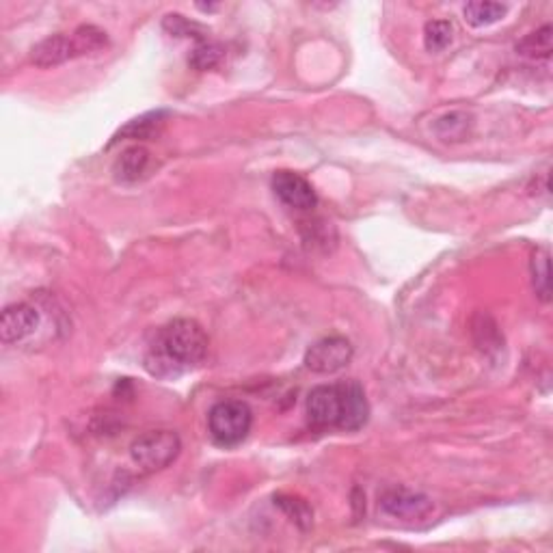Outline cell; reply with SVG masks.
<instances>
[{
  "label": "cell",
  "instance_id": "obj_1",
  "mask_svg": "<svg viewBox=\"0 0 553 553\" xmlns=\"http://www.w3.org/2000/svg\"><path fill=\"white\" fill-rule=\"evenodd\" d=\"M208 355V335L190 318H175L158 331L146 355V368L158 379H178Z\"/></svg>",
  "mask_w": 553,
  "mask_h": 553
},
{
  "label": "cell",
  "instance_id": "obj_2",
  "mask_svg": "<svg viewBox=\"0 0 553 553\" xmlns=\"http://www.w3.org/2000/svg\"><path fill=\"white\" fill-rule=\"evenodd\" d=\"M307 417L314 428L323 431H359L370 417L364 387L356 381L314 387L307 396Z\"/></svg>",
  "mask_w": 553,
  "mask_h": 553
},
{
  "label": "cell",
  "instance_id": "obj_3",
  "mask_svg": "<svg viewBox=\"0 0 553 553\" xmlns=\"http://www.w3.org/2000/svg\"><path fill=\"white\" fill-rule=\"evenodd\" d=\"M253 426V413L247 402L223 400L208 413V431L214 443L223 448H234L249 437Z\"/></svg>",
  "mask_w": 553,
  "mask_h": 553
},
{
  "label": "cell",
  "instance_id": "obj_4",
  "mask_svg": "<svg viewBox=\"0 0 553 553\" xmlns=\"http://www.w3.org/2000/svg\"><path fill=\"white\" fill-rule=\"evenodd\" d=\"M182 449V439L173 431H149L134 439L130 446V458L146 473H156L167 469Z\"/></svg>",
  "mask_w": 553,
  "mask_h": 553
},
{
  "label": "cell",
  "instance_id": "obj_5",
  "mask_svg": "<svg viewBox=\"0 0 553 553\" xmlns=\"http://www.w3.org/2000/svg\"><path fill=\"white\" fill-rule=\"evenodd\" d=\"M353 344L348 339L342 335H331V338H323L309 346L307 355H305V365L316 374H335L353 361Z\"/></svg>",
  "mask_w": 553,
  "mask_h": 553
},
{
  "label": "cell",
  "instance_id": "obj_6",
  "mask_svg": "<svg viewBox=\"0 0 553 553\" xmlns=\"http://www.w3.org/2000/svg\"><path fill=\"white\" fill-rule=\"evenodd\" d=\"M381 510L387 516H391V519L415 524V521L428 519V516L432 515V510H435V506H432V499L426 498L423 493L400 487L382 493Z\"/></svg>",
  "mask_w": 553,
  "mask_h": 553
},
{
  "label": "cell",
  "instance_id": "obj_7",
  "mask_svg": "<svg viewBox=\"0 0 553 553\" xmlns=\"http://www.w3.org/2000/svg\"><path fill=\"white\" fill-rule=\"evenodd\" d=\"M272 190L283 205L292 210H314L318 204V195L314 186L294 172H277L272 175Z\"/></svg>",
  "mask_w": 553,
  "mask_h": 553
},
{
  "label": "cell",
  "instance_id": "obj_8",
  "mask_svg": "<svg viewBox=\"0 0 553 553\" xmlns=\"http://www.w3.org/2000/svg\"><path fill=\"white\" fill-rule=\"evenodd\" d=\"M41 316L39 309L30 303H13L4 307L0 316V338L4 344H15L27 339L39 329Z\"/></svg>",
  "mask_w": 553,
  "mask_h": 553
},
{
  "label": "cell",
  "instance_id": "obj_9",
  "mask_svg": "<svg viewBox=\"0 0 553 553\" xmlns=\"http://www.w3.org/2000/svg\"><path fill=\"white\" fill-rule=\"evenodd\" d=\"M76 56H79V53H76L74 38L65 33H56L41 39L39 44L35 46L33 54H30V61H33L38 67H41V70H48V67L63 65L65 61L76 59Z\"/></svg>",
  "mask_w": 553,
  "mask_h": 553
},
{
  "label": "cell",
  "instance_id": "obj_10",
  "mask_svg": "<svg viewBox=\"0 0 553 553\" xmlns=\"http://www.w3.org/2000/svg\"><path fill=\"white\" fill-rule=\"evenodd\" d=\"M149 169V152L143 146H132L123 149L115 160L113 173L119 182H137Z\"/></svg>",
  "mask_w": 553,
  "mask_h": 553
},
{
  "label": "cell",
  "instance_id": "obj_11",
  "mask_svg": "<svg viewBox=\"0 0 553 553\" xmlns=\"http://www.w3.org/2000/svg\"><path fill=\"white\" fill-rule=\"evenodd\" d=\"M164 115L167 113L164 111H154V113H146V115L132 119V121H128L126 126L121 128L115 134V138H113V143L117 141H146V138L154 137V132H158V128L163 126Z\"/></svg>",
  "mask_w": 553,
  "mask_h": 553
},
{
  "label": "cell",
  "instance_id": "obj_12",
  "mask_svg": "<svg viewBox=\"0 0 553 553\" xmlns=\"http://www.w3.org/2000/svg\"><path fill=\"white\" fill-rule=\"evenodd\" d=\"M508 7L501 3H489V0H475V3H467L463 9L465 22L473 29L490 27V24L499 22L504 18Z\"/></svg>",
  "mask_w": 553,
  "mask_h": 553
},
{
  "label": "cell",
  "instance_id": "obj_13",
  "mask_svg": "<svg viewBox=\"0 0 553 553\" xmlns=\"http://www.w3.org/2000/svg\"><path fill=\"white\" fill-rule=\"evenodd\" d=\"M516 53L527 56V59H549L551 54V27L545 24L534 33L525 35L524 39L516 44Z\"/></svg>",
  "mask_w": 553,
  "mask_h": 553
},
{
  "label": "cell",
  "instance_id": "obj_14",
  "mask_svg": "<svg viewBox=\"0 0 553 553\" xmlns=\"http://www.w3.org/2000/svg\"><path fill=\"white\" fill-rule=\"evenodd\" d=\"M469 128H472V117L465 113H448L441 119H437L435 132L443 141H463L467 137Z\"/></svg>",
  "mask_w": 553,
  "mask_h": 553
},
{
  "label": "cell",
  "instance_id": "obj_15",
  "mask_svg": "<svg viewBox=\"0 0 553 553\" xmlns=\"http://www.w3.org/2000/svg\"><path fill=\"white\" fill-rule=\"evenodd\" d=\"M71 38H74L76 53H79V56L100 53V50L106 48V44H108V38H106L105 30L93 27V24L79 27L74 30V33H71Z\"/></svg>",
  "mask_w": 553,
  "mask_h": 553
},
{
  "label": "cell",
  "instance_id": "obj_16",
  "mask_svg": "<svg viewBox=\"0 0 553 553\" xmlns=\"http://www.w3.org/2000/svg\"><path fill=\"white\" fill-rule=\"evenodd\" d=\"M223 54H225V50L221 44H216V41H212L210 38L199 39L197 48L193 50V56H190V65L199 71L212 70V67L219 65V61L223 59Z\"/></svg>",
  "mask_w": 553,
  "mask_h": 553
},
{
  "label": "cell",
  "instance_id": "obj_17",
  "mask_svg": "<svg viewBox=\"0 0 553 553\" xmlns=\"http://www.w3.org/2000/svg\"><path fill=\"white\" fill-rule=\"evenodd\" d=\"M452 24L448 20H432V22L426 24L423 29V44H426V50L431 53H441L446 50L449 44H452Z\"/></svg>",
  "mask_w": 553,
  "mask_h": 553
},
{
  "label": "cell",
  "instance_id": "obj_18",
  "mask_svg": "<svg viewBox=\"0 0 553 553\" xmlns=\"http://www.w3.org/2000/svg\"><path fill=\"white\" fill-rule=\"evenodd\" d=\"M275 506H279L283 513L290 516V519L301 527V530H309V527H312L314 515H312V508L307 506V501L292 498V495H279V498H275Z\"/></svg>",
  "mask_w": 553,
  "mask_h": 553
},
{
  "label": "cell",
  "instance_id": "obj_19",
  "mask_svg": "<svg viewBox=\"0 0 553 553\" xmlns=\"http://www.w3.org/2000/svg\"><path fill=\"white\" fill-rule=\"evenodd\" d=\"M532 281H534V290L539 294L540 301H549V253L539 251L532 257Z\"/></svg>",
  "mask_w": 553,
  "mask_h": 553
},
{
  "label": "cell",
  "instance_id": "obj_20",
  "mask_svg": "<svg viewBox=\"0 0 553 553\" xmlns=\"http://www.w3.org/2000/svg\"><path fill=\"white\" fill-rule=\"evenodd\" d=\"M164 30H169V33L175 35V38H195V39H205L208 35H205V29L199 27L197 22H190L189 18H184V15L180 13H172L164 18L163 22Z\"/></svg>",
  "mask_w": 553,
  "mask_h": 553
}]
</instances>
